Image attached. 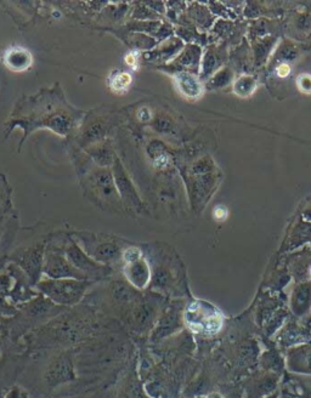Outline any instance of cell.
Masks as SVG:
<instances>
[{"label": "cell", "instance_id": "8992f818", "mask_svg": "<svg viewBox=\"0 0 311 398\" xmlns=\"http://www.w3.org/2000/svg\"><path fill=\"white\" fill-rule=\"evenodd\" d=\"M112 173L118 194L124 206V211L133 213V214H147V208L145 206L144 201L141 199L140 194L133 184L131 176L124 169L122 161L118 158L113 163Z\"/></svg>", "mask_w": 311, "mask_h": 398}, {"label": "cell", "instance_id": "d6986e66", "mask_svg": "<svg viewBox=\"0 0 311 398\" xmlns=\"http://www.w3.org/2000/svg\"><path fill=\"white\" fill-rule=\"evenodd\" d=\"M176 44L174 45V41H164L162 44L158 46L157 49L151 50V51H146L144 54L141 55V58H144L145 61H151V62H164L168 61L171 58V55L176 53Z\"/></svg>", "mask_w": 311, "mask_h": 398}, {"label": "cell", "instance_id": "7a4b0ae2", "mask_svg": "<svg viewBox=\"0 0 311 398\" xmlns=\"http://www.w3.org/2000/svg\"><path fill=\"white\" fill-rule=\"evenodd\" d=\"M83 188L88 198L104 211L123 213L124 206L118 194L112 169L101 168L94 164L84 173Z\"/></svg>", "mask_w": 311, "mask_h": 398}, {"label": "cell", "instance_id": "277c9868", "mask_svg": "<svg viewBox=\"0 0 311 398\" xmlns=\"http://www.w3.org/2000/svg\"><path fill=\"white\" fill-rule=\"evenodd\" d=\"M77 243L88 256L99 264L112 266L122 261L123 249L111 238L95 236L91 233H77Z\"/></svg>", "mask_w": 311, "mask_h": 398}, {"label": "cell", "instance_id": "4dcf8cb0", "mask_svg": "<svg viewBox=\"0 0 311 398\" xmlns=\"http://www.w3.org/2000/svg\"><path fill=\"white\" fill-rule=\"evenodd\" d=\"M276 73H277V76L281 77V78H286V77L289 76V73H291V68H289V65L282 63V65L279 66L277 69H276Z\"/></svg>", "mask_w": 311, "mask_h": 398}, {"label": "cell", "instance_id": "6da1fadb", "mask_svg": "<svg viewBox=\"0 0 311 398\" xmlns=\"http://www.w3.org/2000/svg\"><path fill=\"white\" fill-rule=\"evenodd\" d=\"M23 105H18V111L26 114H15L11 128L21 126L26 129V136L32 130L48 128L61 136H67L77 126L83 112L68 106L65 96L55 94V90H43L41 94L31 99H23Z\"/></svg>", "mask_w": 311, "mask_h": 398}, {"label": "cell", "instance_id": "1f68e13d", "mask_svg": "<svg viewBox=\"0 0 311 398\" xmlns=\"http://www.w3.org/2000/svg\"><path fill=\"white\" fill-rule=\"evenodd\" d=\"M226 209L223 206H218L217 209L214 211V218L218 220L225 219Z\"/></svg>", "mask_w": 311, "mask_h": 398}, {"label": "cell", "instance_id": "9a60e30c", "mask_svg": "<svg viewBox=\"0 0 311 398\" xmlns=\"http://www.w3.org/2000/svg\"><path fill=\"white\" fill-rule=\"evenodd\" d=\"M180 327V317H179V311L171 307L166 310L164 312L158 317L157 322L152 328V336L151 339L154 341L161 340L166 336H171V333Z\"/></svg>", "mask_w": 311, "mask_h": 398}, {"label": "cell", "instance_id": "3957f363", "mask_svg": "<svg viewBox=\"0 0 311 398\" xmlns=\"http://www.w3.org/2000/svg\"><path fill=\"white\" fill-rule=\"evenodd\" d=\"M91 284V281L44 277L37 283L36 286L51 303L61 306H74L83 300Z\"/></svg>", "mask_w": 311, "mask_h": 398}, {"label": "cell", "instance_id": "44dd1931", "mask_svg": "<svg viewBox=\"0 0 311 398\" xmlns=\"http://www.w3.org/2000/svg\"><path fill=\"white\" fill-rule=\"evenodd\" d=\"M128 39H131L129 45H131V48H134V50H136V51H141V50H145V53L151 51L157 44V41H156L154 37L147 36V34H144V33H134V32H131V34L128 36Z\"/></svg>", "mask_w": 311, "mask_h": 398}, {"label": "cell", "instance_id": "f1b7e54d", "mask_svg": "<svg viewBox=\"0 0 311 398\" xmlns=\"http://www.w3.org/2000/svg\"><path fill=\"white\" fill-rule=\"evenodd\" d=\"M141 58L140 51L133 50V51H131V53L126 56V65L136 69V67H138L139 63H140V58Z\"/></svg>", "mask_w": 311, "mask_h": 398}, {"label": "cell", "instance_id": "5bb4252c", "mask_svg": "<svg viewBox=\"0 0 311 398\" xmlns=\"http://www.w3.org/2000/svg\"><path fill=\"white\" fill-rule=\"evenodd\" d=\"M3 62L5 67L9 68L10 71L20 73V72L28 71L33 66V56L31 51L26 48L13 45L5 50Z\"/></svg>", "mask_w": 311, "mask_h": 398}, {"label": "cell", "instance_id": "8fae6325", "mask_svg": "<svg viewBox=\"0 0 311 398\" xmlns=\"http://www.w3.org/2000/svg\"><path fill=\"white\" fill-rule=\"evenodd\" d=\"M76 379V371L72 358L67 354H61L49 363L46 367L44 380L46 384L55 389L58 386L67 384Z\"/></svg>", "mask_w": 311, "mask_h": 398}, {"label": "cell", "instance_id": "484cf974", "mask_svg": "<svg viewBox=\"0 0 311 398\" xmlns=\"http://www.w3.org/2000/svg\"><path fill=\"white\" fill-rule=\"evenodd\" d=\"M152 126L158 133H168L171 130V121H168L167 118L159 116L154 118Z\"/></svg>", "mask_w": 311, "mask_h": 398}, {"label": "cell", "instance_id": "4fadbf2b", "mask_svg": "<svg viewBox=\"0 0 311 398\" xmlns=\"http://www.w3.org/2000/svg\"><path fill=\"white\" fill-rule=\"evenodd\" d=\"M109 294L113 304L124 310L126 313L143 298L140 291H136L126 279H116L110 283Z\"/></svg>", "mask_w": 311, "mask_h": 398}, {"label": "cell", "instance_id": "d6a6232c", "mask_svg": "<svg viewBox=\"0 0 311 398\" xmlns=\"http://www.w3.org/2000/svg\"><path fill=\"white\" fill-rule=\"evenodd\" d=\"M0 347H1V344H0Z\"/></svg>", "mask_w": 311, "mask_h": 398}, {"label": "cell", "instance_id": "603a6c76", "mask_svg": "<svg viewBox=\"0 0 311 398\" xmlns=\"http://www.w3.org/2000/svg\"><path fill=\"white\" fill-rule=\"evenodd\" d=\"M135 8L133 9L131 20L134 21H158L159 18L154 10L150 9L145 3H135Z\"/></svg>", "mask_w": 311, "mask_h": 398}, {"label": "cell", "instance_id": "2e32d148", "mask_svg": "<svg viewBox=\"0 0 311 398\" xmlns=\"http://www.w3.org/2000/svg\"><path fill=\"white\" fill-rule=\"evenodd\" d=\"M174 84L178 91L187 100H197L203 95L202 83L189 72H176Z\"/></svg>", "mask_w": 311, "mask_h": 398}, {"label": "cell", "instance_id": "52a82bcc", "mask_svg": "<svg viewBox=\"0 0 311 398\" xmlns=\"http://www.w3.org/2000/svg\"><path fill=\"white\" fill-rule=\"evenodd\" d=\"M63 254L76 269L79 270L89 278V281H96L112 273V267L96 263L83 251V248L73 238L68 239V242L63 248Z\"/></svg>", "mask_w": 311, "mask_h": 398}, {"label": "cell", "instance_id": "9c48e42d", "mask_svg": "<svg viewBox=\"0 0 311 398\" xmlns=\"http://www.w3.org/2000/svg\"><path fill=\"white\" fill-rule=\"evenodd\" d=\"M158 307L157 296L152 293V296H143L128 312L126 321L133 329L136 331H149L154 327L157 322Z\"/></svg>", "mask_w": 311, "mask_h": 398}, {"label": "cell", "instance_id": "5b68a950", "mask_svg": "<svg viewBox=\"0 0 311 398\" xmlns=\"http://www.w3.org/2000/svg\"><path fill=\"white\" fill-rule=\"evenodd\" d=\"M185 321L192 331L199 334H214L223 324L220 312L212 305L202 301L190 305L186 310Z\"/></svg>", "mask_w": 311, "mask_h": 398}, {"label": "cell", "instance_id": "ba28073f", "mask_svg": "<svg viewBox=\"0 0 311 398\" xmlns=\"http://www.w3.org/2000/svg\"><path fill=\"white\" fill-rule=\"evenodd\" d=\"M44 277L51 279H78V281H89L84 273L76 269L67 258L61 251L48 248L44 256L43 265Z\"/></svg>", "mask_w": 311, "mask_h": 398}, {"label": "cell", "instance_id": "83f0119b", "mask_svg": "<svg viewBox=\"0 0 311 398\" xmlns=\"http://www.w3.org/2000/svg\"><path fill=\"white\" fill-rule=\"evenodd\" d=\"M297 354H299V356H303V361H304V362L299 363L297 366H300L304 371L307 369V371H311V347H309V349L299 350ZM302 368H300V369H302Z\"/></svg>", "mask_w": 311, "mask_h": 398}, {"label": "cell", "instance_id": "f546056e", "mask_svg": "<svg viewBox=\"0 0 311 398\" xmlns=\"http://www.w3.org/2000/svg\"><path fill=\"white\" fill-rule=\"evenodd\" d=\"M4 398H28V394L26 391H23L21 387L14 386L13 389H10L9 391L6 392Z\"/></svg>", "mask_w": 311, "mask_h": 398}, {"label": "cell", "instance_id": "7c38bea8", "mask_svg": "<svg viewBox=\"0 0 311 398\" xmlns=\"http://www.w3.org/2000/svg\"><path fill=\"white\" fill-rule=\"evenodd\" d=\"M123 274L126 282L134 286L136 291H146L152 281V267L147 259L143 256L129 264H123Z\"/></svg>", "mask_w": 311, "mask_h": 398}, {"label": "cell", "instance_id": "7402d4cb", "mask_svg": "<svg viewBox=\"0 0 311 398\" xmlns=\"http://www.w3.org/2000/svg\"><path fill=\"white\" fill-rule=\"evenodd\" d=\"M162 26V23L159 21H134L131 20V22L126 25V28L134 33H144L147 36H157L159 28Z\"/></svg>", "mask_w": 311, "mask_h": 398}, {"label": "cell", "instance_id": "4316f807", "mask_svg": "<svg viewBox=\"0 0 311 398\" xmlns=\"http://www.w3.org/2000/svg\"><path fill=\"white\" fill-rule=\"evenodd\" d=\"M297 86L300 91L305 94H311V76L310 74H302L298 77Z\"/></svg>", "mask_w": 311, "mask_h": 398}, {"label": "cell", "instance_id": "cb8c5ba5", "mask_svg": "<svg viewBox=\"0 0 311 398\" xmlns=\"http://www.w3.org/2000/svg\"><path fill=\"white\" fill-rule=\"evenodd\" d=\"M144 256V253L139 246H128L126 249H123L122 263L123 264H129L133 261L141 259Z\"/></svg>", "mask_w": 311, "mask_h": 398}, {"label": "cell", "instance_id": "ffe728a7", "mask_svg": "<svg viewBox=\"0 0 311 398\" xmlns=\"http://www.w3.org/2000/svg\"><path fill=\"white\" fill-rule=\"evenodd\" d=\"M133 76L128 72L114 71L109 78L110 89L114 94H124L131 89Z\"/></svg>", "mask_w": 311, "mask_h": 398}, {"label": "cell", "instance_id": "ac0fdd59", "mask_svg": "<svg viewBox=\"0 0 311 398\" xmlns=\"http://www.w3.org/2000/svg\"><path fill=\"white\" fill-rule=\"evenodd\" d=\"M89 154L91 156V159L94 161V164L101 168H110L113 166L114 161L117 159L113 151L107 145H94L91 146L89 150Z\"/></svg>", "mask_w": 311, "mask_h": 398}, {"label": "cell", "instance_id": "d4e9b609", "mask_svg": "<svg viewBox=\"0 0 311 398\" xmlns=\"http://www.w3.org/2000/svg\"><path fill=\"white\" fill-rule=\"evenodd\" d=\"M234 86H244V98L252 94L254 89H256V83L253 81L251 77H241L239 81H236Z\"/></svg>", "mask_w": 311, "mask_h": 398}, {"label": "cell", "instance_id": "e0dca14e", "mask_svg": "<svg viewBox=\"0 0 311 398\" xmlns=\"http://www.w3.org/2000/svg\"><path fill=\"white\" fill-rule=\"evenodd\" d=\"M107 128H109L107 123L101 119H95L86 123V128L81 133V145L84 143L86 146H94L96 142L102 141L105 135L107 133Z\"/></svg>", "mask_w": 311, "mask_h": 398}, {"label": "cell", "instance_id": "30bf717a", "mask_svg": "<svg viewBox=\"0 0 311 398\" xmlns=\"http://www.w3.org/2000/svg\"><path fill=\"white\" fill-rule=\"evenodd\" d=\"M46 256V244L39 243L37 246L25 249L15 256V263L21 267L22 272L27 276L31 284H36L41 279L43 265Z\"/></svg>", "mask_w": 311, "mask_h": 398}]
</instances>
